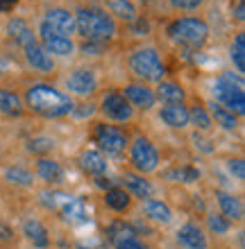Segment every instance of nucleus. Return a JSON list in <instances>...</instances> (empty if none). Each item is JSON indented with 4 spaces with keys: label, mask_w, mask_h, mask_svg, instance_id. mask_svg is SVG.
<instances>
[{
    "label": "nucleus",
    "mask_w": 245,
    "mask_h": 249,
    "mask_svg": "<svg viewBox=\"0 0 245 249\" xmlns=\"http://www.w3.org/2000/svg\"><path fill=\"white\" fill-rule=\"evenodd\" d=\"M25 107L43 118H64L75 111L71 95L57 91L50 84H32L25 93Z\"/></svg>",
    "instance_id": "1"
},
{
    "label": "nucleus",
    "mask_w": 245,
    "mask_h": 249,
    "mask_svg": "<svg viewBox=\"0 0 245 249\" xmlns=\"http://www.w3.org/2000/svg\"><path fill=\"white\" fill-rule=\"evenodd\" d=\"M75 32L84 41H100L105 43L116 34V23L107 12L98 7H80L75 12Z\"/></svg>",
    "instance_id": "2"
},
{
    "label": "nucleus",
    "mask_w": 245,
    "mask_h": 249,
    "mask_svg": "<svg viewBox=\"0 0 245 249\" xmlns=\"http://www.w3.org/2000/svg\"><path fill=\"white\" fill-rule=\"evenodd\" d=\"M166 34L177 46L188 48V50H200L209 39V25L198 16H186V18L172 20Z\"/></svg>",
    "instance_id": "3"
},
{
    "label": "nucleus",
    "mask_w": 245,
    "mask_h": 249,
    "mask_svg": "<svg viewBox=\"0 0 245 249\" xmlns=\"http://www.w3.org/2000/svg\"><path fill=\"white\" fill-rule=\"evenodd\" d=\"M213 98L218 105L229 109L236 116L245 113V91H243V79L234 77L232 72H225L216 79L213 84Z\"/></svg>",
    "instance_id": "4"
},
{
    "label": "nucleus",
    "mask_w": 245,
    "mask_h": 249,
    "mask_svg": "<svg viewBox=\"0 0 245 249\" xmlns=\"http://www.w3.org/2000/svg\"><path fill=\"white\" fill-rule=\"evenodd\" d=\"M130 71L143 82H164L166 68L154 48H136L130 54Z\"/></svg>",
    "instance_id": "5"
},
{
    "label": "nucleus",
    "mask_w": 245,
    "mask_h": 249,
    "mask_svg": "<svg viewBox=\"0 0 245 249\" xmlns=\"http://www.w3.org/2000/svg\"><path fill=\"white\" fill-rule=\"evenodd\" d=\"M130 161L139 175H148V172H154L159 168V152L150 143V138L139 136L130 147Z\"/></svg>",
    "instance_id": "6"
},
{
    "label": "nucleus",
    "mask_w": 245,
    "mask_h": 249,
    "mask_svg": "<svg viewBox=\"0 0 245 249\" xmlns=\"http://www.w3.org/2000/svg\"><path fill=\"white\" fill-rule=\"evenodd\" d=\"M39 36H41V48L46 50L48 54L53 53V57H71L75 53V43L71 41V36H61L57 34L50 25H46L41 20L39 25Z\"/></svg>",
    "instance_id": "7"
},
{
    "label": "nucleus",
    "mask_w": 245,
    "mask_h": 249,
    "mask_svg": "<svg viewBox=\"0 0 245 249\" xmlns=\"http://www.w3.org/2000/svg\"><path fill=\"white\" fill-rule=\"evenodd\" d=\"M95 143L107 154H123L127 147V136L116 124H98L95 127Z\"/></svg>",
    "instance_id": "8"
},
{
    "label": "nucleus",
    "mask_w": 245,
    "mask_h": 249,
    "mask_svg": "<svg viewBox=\"0 0 245 249\" xmlns=\"http://www.w3.org/2000/svg\"><path fill=\"white\" fill-rule=\"evenodd\" d=\"M100 109H102V113H105L109 120H113V123H127V120H132V116H134V109L130 107V102L123 98V93H107L105 98H102Z\"/></svg>",
    "instance_id": "9"
},
{
    "label": "nucleus",
    "mask_w": 245,
    "mask_h": 249,
    "mask_svg": "<svg viewBox=\"0 0 245 249\" xmlns=\"http://www.w3.org/2000/svg\"><path fill=\"white\" fill-rule=\"evenodd\" d=\"M66 89L73 95H80V98H89L98 91V77L93 71H86V68H77L66 77Z\"/></svg>",
    "instance_id": "10"
},
{
    "label": "nucleus",
    "mask_w": 245,
    "mask_h": 249,
    "mask_svg": "<svg viewBox=\"0 0 245 249\" xmlns=\"http://www.w3.org/2000/svg\"><path fill=\"white\" fill-rule=\"evenodd\" d=\"M123 98L130 102L132 109H141V111H150L157 105V95L148 84H130L125 86Z\"/></svg>",
    "instance_id": "11"
},
{
    "label": "nucleus",
    "mask_w": 245,
    "mask_h": 249,
    "mask_svg": "<svg viewBox=\"0 0 245 249\" xmlns=\"http://www.w3.org/2000/svg\"><path fill=\"white\" fill-rule=\"evenodd\" d=\"M177 243L182 249H207L209 240L207 233L202 231V227H198L195 222H186L177 229Z\"/></svg>",
    "instance_id": "12"
},
{
    "label": "nucleus",
    "mask_w": 245,
    "mask_h": 249,
    "mask_svg": "<svg viewBox=\"0 0 245 249\" xmlns=\"http://www.w3.org/2000/svg\"><path fill=\"white\" fill-rule=\"evenodd\" d=\"M43 23L50 25L57 34L61 36H68V34H75V14H71L64 7H55L50 12H46L43 16Z\"/></svg>",
    "instance_id": "13"
},
{
    "label": "nucleus",
    "mask_w": 245,
    "mask_h": 249,
    "mask_svg": "<svg viewBox=\"0 0 245 249\" xmlns=\"http://www.w3.org/2000/svg\"><path fill=\"white\" fill-rule=\"evenodd\" d=\"M7 34H9V39H12L19 48H23V50L37 43V34H34V30L27 25L23 18L9 20V23H7Z\"/></svg>",
    "instance_id": "14"
},
{
    "label": "nucleus",
    "mask_w": 245,
    "mask_h": 249,
    "mask_svg": "<svg viewBox=\"0 0 245 249\" xmlns=\"http://www.w3.org/2000/svg\"><path fill=\"white\" fill-rule=\"evenodd\" d=\"M37 175L50 186H61L64 179H66L64 165L59 161H53V159H46V157L37 161Z\"/></svg>",
    "instance_id": "15"
},
{
    "label": "nucleus",
    "mask_w": 245,
    "mask_h": 249,
    "mask_svg": "<svg viewBox=\"0 0 245 249\" xmlns=\"http://www.w3.org/2000/svg\"><path fill=\"white\" fill-rule=\"evenodd\" d=\"M216 202L220 206V215L227 217L229 222L243 220V206H241L239 197H234L232 193H225V190H216Z\"/></svg>",
    "instance_id": "16"
},
{
    "label": "nucleus",
    "mask_w": 245,
    "mask_h": 249,
    "mask_svg": "<svg viewBox=\"0 0 245 249\" xmlns=\"http://www.w3.org/2000/svg\"><path fill=\"white\" fill-rule=\"evenodd\" d=\"M159 118L164 120V124H168L170 129H184L191 124L188 120V109L182 105H166L159 109Z\"/></svg>",
    "instance_id": "17"
},
{
    "label": "nucleus",
    "mask_w": 245,
    "mask_h": 249,
    "mask_svg": "<svg viewBox=\"0 0 245 249\" xmlns=\"http://www.w3.org/2000/svg\"><path fill=\"white\" fill-rule=\"evenodd\" d=\"M23 53H25L27 66H30V68H34V71H39V72H50V71L55 68L53 54H48L46 50L39 46V43H34V46L25 48Z\"/></svg>",
    "instance_id": "18"
},
{
    "label": "nucleus",
    "mask_w": 245,
    "mask_h": 249,
    "mask_svg": "<svg viewBox=\"0 0 245 249\" xmlns=\"http://www.w3.org/2000/svg\"><path fill=\"white\" fill-rule=\"evenodd\" d=\"M143 213H146L148 220H152L157 224H168L172 220L170 206L166 202H161V199H152V197L143 199Z\"/></svg>",
    "instance_id": "19"
},
{
    "label": "nucleus",
    "mask_w": 245,
    "mask_h": 249,
    "mask_svg": "<svg viewBox=\"0 0 245 249\" xmlns=\"http://www.w3.org/2000/svg\"><path fill=\"white\" fill-rule=\"evenodd\" d=\"M23 236L39 249H46L48 245H50V236H48L46 224L41 222V220H34V217L32 220H25V224H23Z\"/></svg>",
    "instance_id": "20"
},
{
    "label": "nucleus",
    "mask_w": 245,
    "mask_h": 249,
    "mask_svg": "<svg viewBox=\"0 0 245 249\" xmlns=\"http://www.w3.org/2000/svg\"><path fill=\"white\" fill-rule=\"evenodd\" d=\"M80 165L89 175H95V177H102L107 172V159L100 150H84L80 157Z\"/></svg>",
    "instance_id": "21"
},
{
    "label": "nucleus",
    "mask_w": 245,
    "mask_h": 249,
    "mask_svg": "<svg viewBox=\"0 0 245 249\" xmlns=\"http://www.w3.org/2000/svg\"><path fill=\"white\" fill-rule=\"evenodd\" d=\"M154 95H157V100H161L164 105H182L186 98L184 89H182L177 82H159Z\"/></svg>",
    "instance_id": "22"
},
{
    "label": "nucleus",
    "mask_w": 245,
    "mask_h": 249,
    "mask_svg": "<svg viewBox=\"0 0 245 249\" xmlns=\"http://www.w3.org/2000/svg\"><path fill=\"white\" fill-rule=\"evenodd\" d=\"M107 9L112 16H116L118 20H125V23H134L139 18V12L134 7L132 0H105Z\"/></svg>",
    "instance_id": "23"
},
{
    "label": "nucleus",
    "mask_w": 245,
    "mask_h": 249,
    "mask_svg": "<svg viewBox=\"0 0 245 249\" xmlns=\"http://www.w3.org/2000/svg\"><path fill=\"white\" fill-rule=\"evenodd\" d=\"M209 116H211V120L218 124L220 129H225V131L239 129V116H236V113H232L229 109H225L223 105H218V102H216V105H211Z\"/></svg>",
    "instance_id": "24"
},
{
    "label": "nucleus",
    "mask_w": 245,
    "mask_h": 249,
    "mask_svg": "<svg viewBox=\"0 0 245 249\" xmlns=\"http://www.w3.org/2000/svg\"><path fill=\"white\" fill-rule=\"evenodd\" d=\"M123 184H125V190L132 193V195L141 197V199H148L152 195V186L148 179H143V175H134V172H125L123 177Z\"/></svg>",
    "instance_id": "25"
},
{
    "label": "nucleus",
    "mask_w": 245,
    "mask_h": 249,
    "mask_svg": "<svg viewBox=\"0 0 245 249\" xmlns=\"http://www.w3.org/2000/svg\"><path fill=\"white\" fill-rule=\"evenodd\" d=\"M23 100L16 95L14 91H0V116L7 118H19L23 113Z\"/></svg>",
    "instance_id": "26"
},
{
    "label": "nucleus",
    "mask_w": 245,
    "mask_h": 249,
    "mask_svg": "<svg viewBox=\"0 0 245 249\" xmlns=\"http://www.w3.org/2000/svg\"><path fill=\"white\" fill-rule=\"evenodd\" d=\"M59 213L66 217L68 222H84L86 220V204L82 202L80 197H68L66 204L59 209Z\"/></svg>",
    "instance_id": "27"
},
{
    "label": "nucleus",
    "mask_w": 245,
    "mask_h": 249,
    "mask_svg": "<svg viewBox=\"0 0 245 249\" xmlns=\"http://www.w3.org/2000/svg\"><path fill=\"white\" fill-rule=\"evenodd\" d=\"M105 204L109 206L112 211H127L130 209V204H132V197L127 193L125 188H118V186H113L105 193Z\"/></svg>",
    "instance_id": "28"
},
{
    "label": "nucleus",
    "mask_w": 245,
    "mask_h": 249,
    "mask_svg": "<svg viewBox=\"0 0 245 249\" xmlns=\"http://www.w3.org/2000/svg\"><path fill=\"white\" fill-rule=\"evenodd\" d=\"M127 238H136V229H134L132 224L123 222V220H116L107 227V240L112 245L120 243V240H127Z\"/></svg>",
    "instance_id": "29"
},
{
    "label": "nucleus",
    "mask_w": 245,
    "mask_h": 249,
    "mask_svg": "<svg viewBox=\"0 0 245 249\" xmlns=\"http://www.w3.org/2000/svg\"><path fill=\"white\" fill-rule=\"evenodd\" d=\"M229 59H232L234 68L239 71V75L245 72V34L239 32L236 34V39L232 41V46H229Z\"/></svg>",
    "instance_id": "30"
},
{
    "label": "nucleus",
    "mask_w": 245,
    "mask_h": 249,
    "mask_svg": "<svg viewBox=\"0 0 245 249\" xmlns=\"http://www.w3.org/2000/svg\"><path fill=\"white\" fill-rule=\"evenodd\" d=\"M166 179L168 181H177V184H195L200 179V170L193 168V165H182V168L166 172Z\"/></svg>",
    "instance_id": "31"
},
{
    "label": "nucleus",
    "mask_w": 245,
    "mask_h": 249,
    "mask_svg": "<svg viewBox=\"0 0 245 249\" xmlns=\"http://www.w3.org/2000/svg\"><path fill=\"white\" fill-rule=\"evenodd\" d=\"M5 179L9 181V184L23 186V188H30V186L34 184V175L30 170H25V168H20V165H14V168H9V170L5 172Z\"/></svg>",
    "instance_id": "32"
},
{
    "label": "nucleus",
    "mask_w": 245,
    "mask_h": 249,
    "mask_svg": "<svg viewBox=\"0 0 245 249\" xmlns=\"http://www.w3.org/2000/svg\"><path fill=\"white\" fill-rule=\"evenodd\" d=\"M188 120L198 127V131H209L213 127V120L205 107H193L191 111H188Z\"/></svg>",
    "instance_id": "33"
},
{
    "label": "nucleus",
    "mask_w": 245,
    "mask_h": 249,
    "mask_svg": "<svg viewBox=\"0 0 245 249\" xmlns=\"http://www.w3.org/2000/svg\"><path fill=\"white\" fill-rule=\"evenodd\" d=\"M71 195H66V193H59V190H53V193H41V204L46 206V209L50 211H59L64 204H66V199Z\"/></svg>",
    "instance_id": "34"
},
{
    "label": "nucleus",
    "mask_w": 245,
    "mask_h": 249,
    "mask_svg": "<svg viewBox=\"0 0 245 249\" xmlns=\"http://www.w3.org/2000/svg\"><path fill=\"white\" fill-rule=\"evenodd\" d=\"M207 227H209V231L216 233V236H225L227 231L232 229V222H229L227 217L211 213V215H207Z\"/></svg>",
    "instance_id": "35"
},
{
    "label": "nucleus",
    "mask_w": 245,
    "mask_h": 249,
    "mask_svg": "<svg viewBox=\"0 0 245 249\" xmlns=\"http://www.w3.org/2000/svg\"><path fill=\"white\" fill-rule=\"evenodd\" d=\"M53 147H55V141L48 136H37L27 141V150L32 152V154H48Z\"/></svg>",
    "instance_id": "36"
},
{
    "label": "nucleus",
    "mask_w": 245,
    "mask_h": 249,
    "mask_svg": "<svg viewBox=\"0 0 245 249\" xmlns=\"http://www.w3.org/2000/svg\"><path fill=\"white\" fill-rule=\"evenodd\" d=\"M229 172H232L234 177L239 179V181H243L245 179V161L243 159H229Z\"/></svg>",
    "instance_id": "37"
},
{
    "label": "nucleus",
    "mask_w": 245,
    "mask_h": 249,
    "mask_svg": "<svg viewBox=\"0 0 245 249\" xmlns=\"http://www.w3.org/2000/svg\"><path fill=\"white\" fill-rule=\"evenodd\" d=\"M113 249H150L146 243H141L139 236L136 238H127V240H120V243L113 245Z\"/></svg>",
    "instance_id": "38"
},
{
    "label": "nucleus",
    "mask_w": 245,
    "mask_h": 249,
    "mask_svg": "<svg viewBox=\"0 0 245 249\" xmlns=\"http://www.w3.org/2000/svg\"><path fill=\"white\" fill-rule=\"evenodd\" d=\"M205 0H170L172 7H177V9H198Z\"/></svg>",
    "instance_id": "39"
},
{
    "label": "nucleus",
    "mask_w": 245,
    "mask_h": 249,
    "mask_svg": "<svg viewBox=\"0 0 245 249\" xmlns=\"http://www.w3.org/2000/svg\"><path fill=\"white\" fill-rule=\"evenodd\" d=\"M86 54H100V50H102V43L100 41H89V43H84V48H82Z\"/></svg>",
    "instance_id": "40"
},
{
    "label": "nucleus",
    "mask_w": 245,
    "mask_h": 249,
    "mask_svg": "<svg viewBox=\"0 0 245 249\" xmlns=\"http://www.w3.org/2000/svg\"><path fill=\"white\" fill-rule=\"evenodd\" d=\"M193 141H195V147H200L202 152H213V145H207L209 141H205L200 134H195V136H193Z\"/></svg>",
    "instance_id": "41"
},
{
    "label": "nucleus",
    "mask_w": 245,
    "mask_h": 249,
    "mask_svg": "<svg viewBox=\"0 0 245 249\" xmlns=\"http://www.w3.org/2000/svg\"><path fill=\"white\" fill-rule=\"evenodd\" d=\"M234 18L239 20V23L245 20V2L243 0H239V5H236V9H234Z\"/></svg>",
    "instance_id": "42"
},
{
    "label": "nucleus",
    "mask_w": 245,
    "mask_h": 249,
    "mask_svg": "<svg viewBox=\"0 0 245 249\" xmlns=\"http://www.w3.org/2000/svg\"><path fill=\"white\" fill-rule=\"evenodd\" d=\"M14 238V231L7 227V224H0V240H5V243H9Z\"/></svg>",
    "instance_id": "43"
},
{
    "label": "nucleus",
    "mask_w": 245,
    "mask_h": 249,
    "mask_svg": "<svg viewBox=\"0 0 245 249\" xmlns=\"http://www.w3.org/2000/svg\"><path fill=\"white\" fill-rule=\"evenodd\" d=\"M77 249H107V245H102V243H89V245H77Z\"/></svg>",
    "instance_id": "44"
},
{
    "label": "nucleus",
    "mask_w": 245,
    "mask_h": 249,
    "mask_svg": "<svg viewBox=\"0 0 245 249\" xmlns=\"http://www.w3.org/2000/svg\"><path fill=\"white\" fill-rule=\"evenodd\" d=\"M16 5V0H0V12H7V9H12Z\"/></svg>",
    "instance_id": "45"
},
{
    "label": "nucleus",
    "mask_w": 245,
    "mask_h": 249,
    "mask_svg": "<svg viewBox=\"0 0 245 249\" xmlns=\"http://www.w3.org/2000/svg\"><path fill=\"white\" fill-rule=\"evenodd\" d=\"M7 64H9V61L5 59V54L0 53V71H5V68H7Z\"/></svg>",
    "instance_id": "46"
},
{
    "label": "nucleus",
    "mask_w": 245,
    "mask_h": 249,
    "mask_svg": "<svg viewBox=\"0 0 245 249\" xmlns=\"http://www.w3.org/2000/svg\"><path fill=\"white\" fill-rule=\"evenodd\" d=\"M141 2H150V0H141Z\"/></svg>",
    "instance_id": "47"
}]
</instances>
